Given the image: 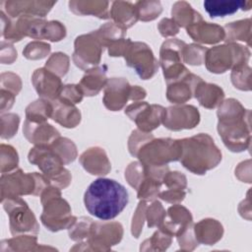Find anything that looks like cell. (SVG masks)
<instances>
[{"mask_svg":"<svg viewBox=\"0 0 252 252\" xmlns=\"http://www.w3.org/2000/svg\"><path fill=\"white\" fill-rule=\"evenodd\" d=\"M126 113L135 120L140 128L144 130H152L158 126L165 110L161 106L149 105L147 103H137L130 105Z\"/></svg>","mask_w":252,"mask_h":252,"instance_id":"4","label":"cell"},{"mask_svg":"<svg viewBox=\"0 0 252 252\" xmlns=\"http://www.w3.org/2000/svg\"><path fill=\"white\" fill-rule=\"evenodd\" d=\"M109 15L115 24L123 26L124 29L131 27L139 19L135 4L125 1H114Z\"/></svg>","mask_w":252,"mask_h":252,"instance_id":"9","label":"cell"},{"mask_svg":"<svg viewBox=\"0 0 252 252\" xmlns=\"http://www.w3.org/2000/svg\"><path fill=\"white\" fill-rule=\"evenodd\" d=\"M158 29L162 35H170L178 32V27L176 26V23L173 20L169 19H163L158 26Z\"/></svg>","mask_w":252,"mask_h":252,"instance_id":"14","label":"cell"},{"mask_svg":"<svg viewBox=\"0 0 252 252\" xmlns=\"http://www.w3.org/2000/svg\"><path fill=\"white\" fill-rule=\"evenodd\" d=\"M138 18L142 21H151L156 19L162 11L159 1H138L135 3Z\"/></svg>","mask_w":252,"mask_h":252,"instance_id":"12","label":"cell"},{"mask_svg":"<svg viewBox=\"0 0 252 252\" xmlns=\"http://www.w3.org/2000/svg\"><path fill=\"white\" fill-rule=\"evenodd\" d=\"M129 195L119 182L109 178H97L87 188L84 203L94 217L109 220L116 218L127 206Z\"/></svg>","mask_w":252,"mask_h":252,"instance_id":"1","label":"cell"},{"mask_svg":"<svg viewBox=\"0 0 252 252\" xmlns=\"http://www.w3.org/2000/svg\"><path fill=\"white\" fill-rule=\"evenodd\" d=\"M251 5V1L243 0H207L204 2V8L212 18L232 15L239 9L249 10Z\"/></svg>","mask_w":252,"mask_h":252,"instance_id":"6","label":"cell"},{"mask_svg":"<svg viewBox=\"0 0 252 252\" xmlns=\"http://www.w3.org/2000/svg\"><path fill=\"white\" fill-rule=\"evenodd\" d=\"M102 71H103L102 69H98L97 75L94 80H91L88 76L83 78L81 82V86H83V89L88 95L95 94L100 90L101 86L105 81V76Z\"/></svg>","mask_w":252,"mask_h":252,"instance_id":"13","label":"cell"},{"mask_svg":"<svg viewBox=\"0 0 252 252\" xmlns=\"http://www.w3.org/2000/svg\"><path fill=\"white\" fill-rule=\"evenodd\" d=\"M181 162L196 174H204L208 169L215 167L221 158L218 148L208 135H198L180 141Z\"/></svg>","mask_w":252,"mask_h":252,"instance_id":"2","label":"cell"},{"mask_svg":"<svg viewBox=\"0 0 252 252\" xmlns=\"http://www.w3.org/2000/svg\"><path fill=\"white\" fill-rule=\"evenodd\" d=\"M107 1H70L69 8L78 15H94L100 19L109 18Z\"/></svg>","mask_w":252,"mask_h":252,"instance_id":"10","label":"cell"},{"mask_svg":"<svg viewBox=\"0 0 252 252\" xmlns=\"http://www.w3.org/2000/svg\"><path fill=\"white\" fill-rule=\"evenodd\" d=\"M127 64L133 67L143 79L151 78L158 67L157 60L148 45L141 42H129L125 49Z\"/></svg>","mask_w":252,"mask_h":252,"instance_id":"3","label":"cell"},{"mask_svg":"<svg viewBox=\"0 0 252 252\" xmlns=\"http://www.w3.org/2000/svg\"><path fill=\"white\" fill-rule=\"evenodd\" d=\"M188 34H190L194 40H198L206 43H214L221 40L224 35V32L221 27L205 23L203 20L195 22L187 28Z\"/></svg>","mask_w":252,"mask_h":252,"instance_id":"7","label":"cell"},{"mask_svg":"<svg viewBox=\"0 0 252 252\" xmlns=\"http://www.w3.org/2000/svg\"><path fill=\"white\" fill-rule=\"evenodd\" d=\"M55 4L54 1H4L2 3L7 14L17 18L20 16L44 17Z\"/></svg>","mask_w":252,"mask_h":252,"instance_id":"5","label":"cell"},{"mask_svg":"<svg viewBox=\"0 0 252 252\" xmlns=\"http://www.w3.org/2000/svg\"><path fill=\"white\" fill-rule=\"evenodd\" d=\"M128 84L124 80H111L105 90L104 104L107 108L116 110L123 106L127 100L125 95L128 92Z\"/></svg>","mask_w":252,"mask_h":252,"instance_id":"8","label":"cell"},{"mask_svg":"<svg viewBox=\"0 0 252 252\" xmlns=\"http://www.w3.org/2000/svg\"><path fill=\"white\" fill-rule=\"evenodd\" d=\"M173 21L182 27L190 26L195 22L201 21L202 17L199 13L194 11L190 4L185 1H178L172 6Z\"/></svg>","mask_w":252,"mask_h":252,"instance_id":"11","label":"cell"}]
</instances>
